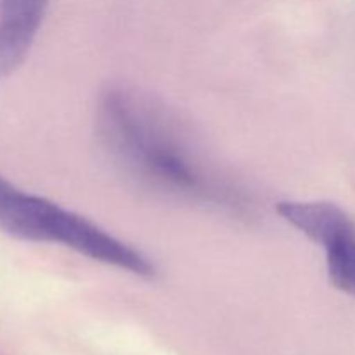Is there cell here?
<instances>
[{
  "mask_svg": "<svg viewBox=\"0 0 355 355\" xmlns=\"http://www.w3.org/2000/svg\"><path fill=\"white\" fill-rule=\"evenodd\" d=\"M96 135L111 165L137 189L239 217L255 210L246 187L203 151L168 107L148 94L107 87L97 101Z\"/></svg>",
  "mask_w": 355,
  "mask_h": 355,
  "instance_id": "1",
  "label": "cell"
},
{
  "mask_svg": "<svg viewBox=\"0 0 355 355\" xmlns=\"http://www.w3.org/2000/svg\"><path fill=\"white\" fill-rule=\"evenodd\" d=\"M0 229L23 241L52 243L94 262L142 279L156 276V266L141 250L121 241L96 222L62 208L47 198L30 194L0 175Z\"/></svg>",
  "mask_w": 355,
  "mask_h": 355,
  "instance_id": "2",
  "label": "cell"
},
{
  "mask_svg": "<svg viewBox=\"0 0 355 355\" xmlns=\"http://www.w3.org/2000/svg\"><path fill=\"white\" fill-rule=\"evenodd\" d=\"M51 0H0V76L21 68L35 44Z\"/></svg>",
  "mask_w": 355,
  "mask_h": 355,
  "instance_id": "4",
  "label": "cell"
},
{
  "mask_svg": "<svg viewBox=\"0 0 355 355\" xmlns=\"http://www.w3.org/2000/svg\"><path fill=\"white\" fill-rule=\"evenodd\" d=\"M284 222L319 245L328 277L336 290L355 298V220L331 201H281Z\"/></svg>",
  "mask_w": 355,
  "mask_h": 355,
  "instance_id": "3",
  "label": "cell"
}]
</instances>
